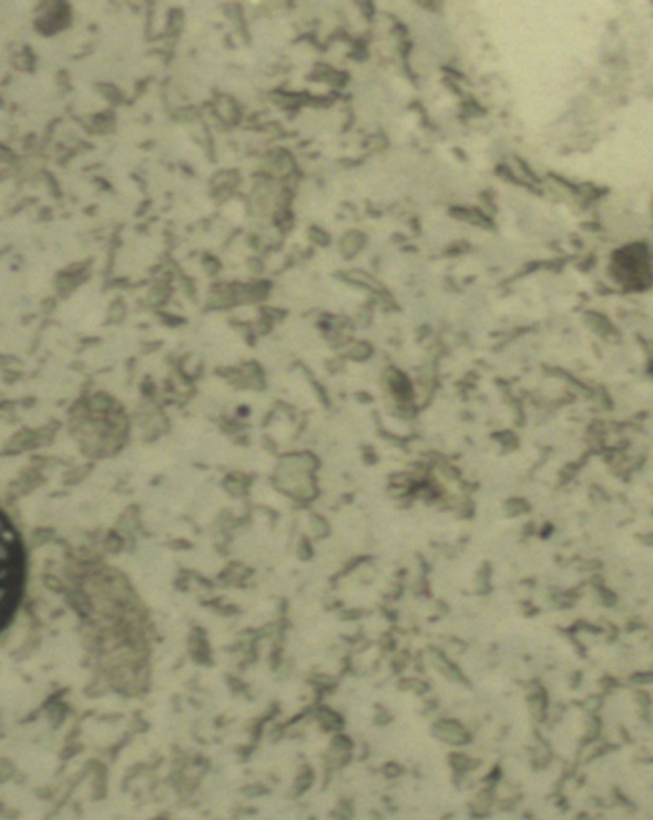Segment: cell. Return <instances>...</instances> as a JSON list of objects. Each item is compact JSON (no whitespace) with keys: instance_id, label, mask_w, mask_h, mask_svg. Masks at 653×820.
<instances>
[]
</instances>
